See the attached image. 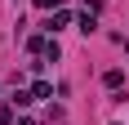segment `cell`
Listing matches in <instances>:
<instances>
[{"mask_svg":"<svg viewBox=\"0 0 129 125\" xmlns=\"http://www.w3.org/2000/svg\"><path fill=\"white\" fill-rule=\"evenodd\" d=\"M13 121V107H0V125H9Z\"/></svg>","mask_w":129,"mask_h":125,"instance_id":"cell-6","label":"cell"},{"mask_svg":"<svg viewBox=\"0 0 129 125\" xmlns=\"http://www.w3.org/2000/svg\"><path fill=\"white\" fill-rule=\"evenodd\" d=\"M31 94H36V98H49L53 89H49V80H36V85H31Z\"/></svg>","mask_w":129,"mask_h":125,"instance_id":"cell-4","label":"cell"},{"mask_svg":"<svg viewBox=\"0 0 129 125\" xmlns=\"http://www.w3.org/2000/svg\"><path fill=\"white\" fill-rule=\"evenodd\" d=\"M125 49H129V40H125Z\"/></svg>","mask_w":129,"mask_h":125,"instance_id":"cell-8","label":"cell"},{"mask_svg":"<svg viewBox=\"0 0 129 125\" xmlns=\"http://www.w3.org/2000/svg\"><path fill=\"white\" fill-rule=\"evenodd\" d=\"M80 31H85V36H93V31H98V23H93V13H80Z\"/></svg>","mask_w":129,"mask_h":125,"instance_id":"cell-3","label":"cell"},{"mask_svg":"<svg viewBox=\"0 0 129 125\" xmlns=\"http://www.w3.org/2000/svg\"><path fill=\"white\" fill-rule=\"evenodd\" d=\"M36 5H40V9H53V5H58V0H36Z\"/></svg>","mask_w":129,"mask_h":125,"instance_id":"cell-7","label":"cell"},{"mask_svg":"<svg viewBox=\"0 0 129 125\" xmlns=\"http://www.w3.org/2000/svg\"><path fill=\"white\" fill-rule=\"evenodd\" d=\"M103 85H107V89H120V85H125V72H107Z\"/></svg>","mask_w":129,"mask_h":125,"instance_id":"cell-2","label":"cell"},{"mask_svg":"<svg viewBox=\"0 0 129 125\" xmlns=\"http://www.w3.org/2000/svg\"><path fill=\"white\" fill-rule=\"evenodd\" d=\"M67 23H71V13H67V9H62V13H53V23H49V31H58V27H67Z\"/></svg>","mask_w":129,"mask_h":125,"instance_id":"cell-5","label":"cell"},{"mask_svg":"<svg viewBox=\"0 0 129 125\" xmlns=\"http://www.w3.org/2000/svg\"><path fill=\"white\" fill-rule=\"evenodd\" d=\"M31 103H36L31 89H18V94H13V107H31Z\"/></svg>","mask_w":129,"mask_h":125,"instance_id":"cell-1","label":"cell"}]
</instances>
